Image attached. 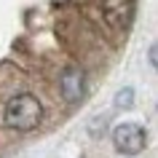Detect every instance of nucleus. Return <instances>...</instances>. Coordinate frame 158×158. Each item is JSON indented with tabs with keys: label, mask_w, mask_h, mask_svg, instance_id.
<instances>
[{
	"label": "nucleus",
	"mask_w": 158,
	"mask_h": 158,
	"mask_svg": "<svg viewBox=\"0 0 158 158\" xmlns=\"http://www.w3.org/2000/svg\"><path fill=\"white\" fill-rule=\"evenodd\" d=\"M3 118L16 131H32L43 121V105L35 94H14L3 107Z\"/></svg>",
	"instance_id": "nucleus-1"
},
{
	"label": "nucleus",
	"mask_w": 158,
	"mask_h": 158,
	"mask_svg": "<svg viewBox=\"0 0 158 158\" xmlns=\"http://www.w3.org/2000/svg\"><path fill=\"white\" fill-rule=\"evenodd\" d=\"M113 145H115V150L123 153V156H137V153H142L145 145H148V131H145L139 123L126 121V123L115 126V131H113Z\"/></svg>",
	"instance_id": "nucleus-2"
},
{
	"label": "nucleus",
	"mask_w": 158,
	"mask_h": 158,
	"mask_svg": "<svg viewBox=\"0 0 158 158\" xmlns=\"http://www.w3.org/2000/svg\"><path fill=\"white\" fill-rule=\"evenodd\" d=\"M102 19L110 30L123 32L129 30V24L134 22V11H137V0H102Z\"/></svg>",
	"instance_id": "nucleus-3"
},
{
	"label": "nucleus",
	"mask_w": 158,
	"mask_h": 158,
	"mask_svg": "<svg viewBox=\"0 0 158 158\" xmlns=\"http://www.w3.org/2000/svg\"><path fill=\"white\" fill-rule=\"evenodd\" d=\"M59 94L67 105H78L86 94V75L78 64H67L59 73Z\"/></svg>",
	"instance_id": "nucleus-4"
},
{
	"label": "nucleus",
	"mask_w": 158,
	"mask_h": 158,
	"mask_svg": "<svg viewBox=\"0 0 158 158\" xmlns=\"http://www.w3.org/2000/svg\"><path fill=\"white\" fill-rule=\"evenodd\" d=\"M131 99H134L131 89H121L118 97H115V105H118V107H131Z\"/></svg>",
	"instance_id": "nucleus-5"
}]
</instances>
